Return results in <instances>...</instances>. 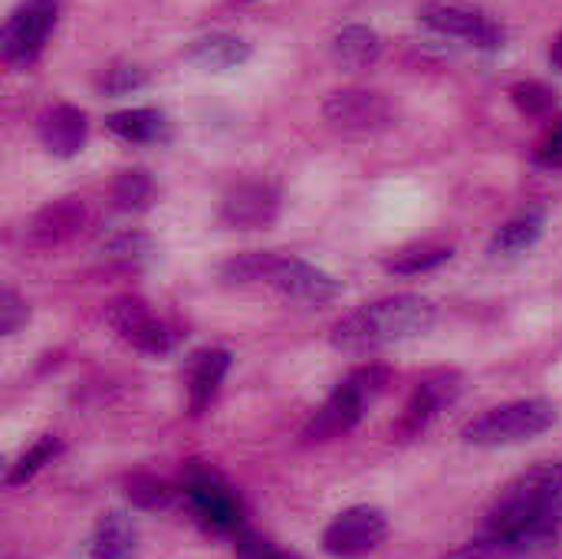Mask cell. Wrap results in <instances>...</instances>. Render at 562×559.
Masks as SVG:
<instances>
[{
  "label": "cell",
  "mask_w": 562,
  "mask_h": 559,
  "mask_svg": "<svg viewBox=\"0 0 562 559\" xmlns=\"http://www.w3.org/2000/svg\"><path fill=\"white\" fill-rule=\"evenodd\" d=\"M431 323H435L431 300H425L418 293H395V297H382L375 303H362L359 310L346 313L333 326L329 343L339 353L366 356V353H379L395 343L415 339V336L428 333Z\"/></svg>",
  "instance_id": "1"
},
{
  "label": "cell",
  "mask_w": 562,
  "mask_h": 559,
  "mask_svg": "<svg viewBox=\"0 0 562 559\" xmlns=\"http://www.w3.org/2000/svg\"><path fill=\"white\" fill-rule=\"evenodd\" d=\"M392 382V372L379 362H366L359 369H352L336 389L333 395L316 409V415L306 422L303 428V445H326L346 432H352L366 409L385 392V385Z\"/></svg>",
  "instance_id": "2"
},
{
  "label": "cell",
  "mask_w": 562,
  "mask_h": 559,
  "mask_svg": "<svg viewBox=\"0 0 562 559\" xmlns=\"http://www.w3.org/2000/svg\"><path fill=\"white\" fill-rule=\"evenodd\" d=\"M178 494L184 497L191 517L201 524V530L214 537H240L244 527V504L240 494L227 484L221 471H214L204 461H188L181 471V488Z\"/></svg>",
  "instance_id": "3"
},
{
  "label": "cell",
  "mask_w": 562,
  "mask_h": 559,
  "mask_svg": "<svg viewBox=\"0 0 562 559\" xmlns=\"http://www.w3.org/2000/svg\"><path fill=\"white\" fill-rule=\"evenodd\" d=\"M557 425V405L547 399H520L497 405L464 425L461 438L474 448H510L547 435Z\"/></svg>",
  "instance_id": "4"
},
{
  "label": "cell",
  "mask_w": 562,
  "mask_h": 559,
  "mask_svg": "<svg viewBox=\"0 0 562 559\" xmlns=\"http://www.w3.org/2000/svg\"><path fill=\"white\" fill-rule=\"evenodd\" d=\"M102 316L125 346H132V349H138L145 356H168L181 343V329L171 326L168 320L155 316V310L138 297L109 300Z\"/></svg>",
  "instance_id": "5"
},
{
  "label": "cell",
  "mask_w": 562,
  "mask_h": 559,
  "mask_svg": "<svg viewBox=\"0 0 562 559\" xmlns=\"http://www.w3.org/2000/svg\"><path fill=\"white\" fill-rule=\"evenodd\" d=\"M56 13H59V0H20L0 30L3 63L13 69L36 63V56L43 53V46L56 26Z\"/></svg>",
  "instance_id": "6"
},
{
  "label": "cell",
  "mask_w": 562,
  "mask_h": 559,
  "mask_svg": "<svg viewBox=\"0 0 562 559\" xmlns=\"http://www.w3.org/2000/svg\"><path fill=\"white\" fill-rule=\"evenodd\" d=\"M389 537V517L379 507L359 504L333 517L323 530V550L336 559H362L375 554Z\"/></svg>",
  "instance_id": "7"
},
{
  "label": "cell",
  "mask_w": 562,
  "mask_h": 559,
  "mask_svg": "<svg viewBox=\"0 0 562 559\" xmlns=\"http://www.w3.org/2000/svg\"><path fill=\"white\" fill-rule=\"evenodd\" d=\"M461 389H464L461 372H454V369H435V372H428V376L415 385V392H412L405 412L398 415L395 435H398L402 441H412V438L425 435L428 425H431L445 409H451V405L458 402Z\"/></svg>",
  "instance_id": "8"
},
{
  "label": "cell",
  "mask_w": 562,
  "mask_h": 559,
  "mask_svg": "<svg viewBox=\"0 0 562 559\" xmlns=\"http://www.w3.org/2000/svg\"><path fill=\"white\" fill-rule=\"evenodd\" d=\"M323 115L333 128L349 135H369L392 125V105L372 89H336L323 102Z\"/></svg>",
  "instance_id": "9"
},
{
  "label": "cell",
  "mask_w": 562,
  "mask_h": 559,
  "mask_svg": "<svg viewBox=\"0 0 562 559\" xmlns=\"http://www.w3.org/2000/svg\"><path fill=\"white\" fill-rule=\"evenodd\" d=\"M267 287L277 290L283 300L303 303V306H323L342 293V283L333 273H326V270H319L300 257H286V254H280Z\"/></svg>",
  "instance_id": "10"
},
{
  "label": "cell",
  "mask_w": 562,
  "mask_h": 559,
  "mask_svg": "<svg viewBox=\"0 0 562 559\" xmlns=\"http://www.w3.org/2000/svg\"><path fill=\"white\" fill-rule=\"evenodd\" d=\"M422 23L441 36H454L464 40L477 49H501L504 46V26L494 23L491 16L468 10V7H454V3H431L422 10Z\"/></svg>",
  "instance_id": "11"
},
{
  "label": "cell",
  "mask_w": 562,
  "mask_h": 559,
  "mask_svg": "<svg viewBox=\"0 0 562 559\" xmlns=\"http://www.w3.org/2000/svg\"><path fill=\"white\" fill-rule=\"evenodd\" d=\"M280 214V191L267 181H244L221 201V221L237 231H260Z\"/></svg>",
  "instance_id": "12"
},
{
  "label": "cell",
  "mask_w": 562,
  "mask_h": 559,
  "mask_svg": "<svg viewBox=\"0 0 562 559\" xmlns=\"http://www.w3.org/2000/svg\"><path fill=\"white\" fill-rule=\"evenodd\" d=\"M36 135L53 158H76L89 135V119L79 105L56 102L36 119Z\"/></svg>",
  "instance_id": "13"
},
{
  "label": "cell",
  "mask_w": 562,
  "mask_h": 559,
  "mask_svg": "<svg viewBox=\"0 0 562 559\" xmlns=\"http://www.w3.org/2000/svg\"><path fill=\"white\" fill-rule=\"evenodd\" d=\"M86 224V204L82 198H59L46 208H40L30 224H26V244L30 247H59L66 241H72L79 234V227Z\"/></svg>",
  "instance_id": "14"
},
{
  "label": "cell",
  "mask_w": 562,
  "mask_h": 559,
  "mask_svg": "<svg viewBox=\"0 0 562 559\" xmlns=\"http://www.w3.org/2000/svg\"><path fill=\"white\" fill-rule=\"evenodd\" d=\"M227 372H231V353L227 349H201L188 359V379L184 382H188V412L191 415H204L214 405Z\"/></svg>",
  "instance_id": "15"
},
{
  "label": "cell",
  "mask_w": 562,
  "mask_h": 559,
  "mask_svg": "<svg viewBox=\"0 0 562 559\" xmlns=\"http://www.w3.org/2000/svg\"><path fill=\"white\" fill-rule=\"evenodd\" d=\"M250 43L234 36V33H207V36H198L191 46H188V59L207 72H224V69H237L250 59Z\"/></svg>",
  "instance_id": "16"
},
{
  "label": "cell",
  "mask_w": 562,
  "mask_h": 559,
  "mask_svg": "<svg viewBox=\"0 0 562 559\" xmlns=\"http://www.w3.org/2000/svg\"><path fill=\"white\" fill-rule=\"evenodd\" d=\"M135 544H138V534H135L132 517L122 511H112L99 517L86 547V559H135Z\"/></svg>",
  "instance_id": "17"
},
{
  "label": "cell",
  "mask_w": 562,
  "mask_h": 559,
  "mask_svg": "<svg viewBox=\"0 0 562 559\" xmlns=\"http://www.w3.org/2000/svg\"><path fill=\"white\" fill-rule=\"evenodd\" d=\"M333 59L342 69H369L382 56V36L366 23H349L333 33Z\"/></svg>",
  "instance_id": "18"
},
{
  "label": "cell",
  "mask_w": 562,
  "mask_h": 559,
  "mask_svg": "<svg viewBox=\"0 0 562 559\" xmlns=\"http://www.w3.org/2000/svg\"><path fill=\"white\" fill-rule=\"evenodd\" d=\"M105 128L112 135H119L122 142H132V145H148V142H158L165 135V112L161 109H151V105H142V109H122V112H112L105 119Z\"/></svg>",
  "instance_id": "19"
},
{
  "label": "cell",
  "mask_w": 562,
  "mask_h": 559,
  "mask_svg": "<svg viewBox=\"0 0 562 559\" xmlns=\"http://www.w3.org/2000/svg\"><path fill=\"white\" fill-rule=\"evenodd\" d=\"M543 224H547V217H543V211H524V214H517V217H510L497 234H494V241H491V254H504V257H514V254H524V250H530L537 241H540V234H543Z\"/></svg>",
  "instance_id": "20"
},
{
  "label": "cell",
  "mask_w": 562,
  "mask_h": 559,
  "mask_svg": "<svg viewBox=\"0 0 562 559\" xmlns=\"http://www.w3.org/2000/svg\"><path fill=\"white\" fill-rule=\"evenodd\" d=\"M155 254V244L148 234L142 231H122V234H112L102 247H99V257L115 267V270H142Z\"/></svg>",
  "instance_id": "21"
},
{
  "label": "cell",
  "mask_w": 562,
  "mask_h": 559,
  "mask_svg": "<svg viewBox=\"0 0 562 559\" xmlns=\"http://www.w3.org/2000/svg\"><path fill=\"white\" fill-rule=\"evenodd\" d=\"M451 254L454 250L451 247H441V244H412V247L395 250L385 260V270L395 273V277H418V273H431L441 264H448Z\"/></svg>",
  "instance_id": "22"
},
{
  "label": "cell",
  "mask_w": 562,
  "mask_h": 559,
  "mask_svg": "<svg viewBox=\"0 0 562 559\" xmlns=\"http://www.w3.org/2000/svg\"><path fill=\"white\" fill-rule=\"evenodd\" d=\"M280 254L270 250H250V254H237L227 264H221V280L231 287H250V283H267L273 267H277Z\"/></svg>",
  "instance_id": "23"
},
{
  "label": "cell",
  "mask_w": 562,
  "mask_h": 559,
  "mask_svg": "<svg viewBox=\"0 0 562 559\" xmlns=\"http://www.w3.org/2000/svg\"><path fill=\"white\" fill-rule=\"evenodd\" d=\"M63 451V441L56 438V435H43V438H36L13 465H10V471H7V478H3V484L7 488H20V484H26L30 478H36L56 455Z\"/></svg>",
  "instance_id": "24"
},
{
  "label": "cell",
  "mask_w": 562,
  "mask_h": 559,
  "mask_svg": "<svg viewBox=\"0 0 562 559\" xmlns=\"http://www.w3.org/2000/svg\"><path fill=\"white\" fill-rule=\"evenodd\" d=\"M155 194V181L148 171L142 168H132V171H122L115 181H112V201L122 208V211H142Z\"/></svg>",
  "instance_id": "25"
},
{
  "label": "cell",
  "mask_w": 562,
  "mask_h": 559,
  "mask_svg": "<svg viewBox=\"0 0 562 559\" xmlns=\"http://www.w3.org/2000/svg\"><path fill=\"white\" fill-rule=\"evenodd\" d=\"M125 488H128V501L142 511H165L171 504V497L178 494L171 484H165L155 474H135V478H128Z\"/></svg>",
  "instance_id": "26"
},
{
  "label": "cell",
  "mask_w": 562,
  "mask_h": 559,
  "mask_svg": "<svg viewBox=\"0 0 562 559\" xmlns=\"http://www.w3.org/2000/svg\"><path fill=\"white\" fill-rule=\"evenodd\" d=\"M510 99H514V105H517L524 115H533V119H540V115H547V112L557 109V92H553L547 82H540V79L517 82V86L510 89Z\"/></svg>",
  "instance_id": "27"
},
{
  "label": "cell",
  "mask_w": 562,
  "mask_h": 559,
  "mask_svg": "<svg viewBox=\"0 0 562 559\" xmlns=\"http://www.w3.org/2000/svg\"><path fill=\"white\" fill-rule=\"evenodd\" d=\"M145 82H148V76H145L142 66H135V63H115V66L105 69L99 89H102L105 96H128V92L142 89Z\"/></svg>",
  "instance_id": "28"
},
{
  "label": "cell",
  "mask_w": 562,
  "mask_h": 559,
  "mask_svg": "<svg viewBox=\"0 0 562 559\" xmlns=\"http://www.w3.org/2000/svg\"><path fill=\"white\" fill-rule=\"evenodd\" d=\"M445 559H510V554H507V547L497 537L481 530L474 540H468L464 547H458L454 554H448Z\"/></svg>",
  "instance_id": "29"
},
{
  "label": "cell",
  "mask_w": 562,
  "mask_h": 559,
  "mask_svg": "<svg viewBox=\"0 0 562 559\" xmlns=\"http://www.w3.org/2000/svg\"><path fill=\"white\" fill-rule=\"evenodd\" d=\"M26 320H30L26 303L7 287V290L0 293V333H3V336H13V333H20V326H26Z\"/></svg>",
  "instance_id": "30"
},
{
  "label": "cell",
  "mask_w": 562,
  "mask_h": 559,
  "mask_svg": "<svg viewBox=\"0 0 562 559\" xmlns=\"http://www.w3.org/2000/svg\"><path fill=\"white\" fill-rule=\"evenodd\" d=\"M537 165L562 171V119L543 135V142L537 145Z\"/></svg>",
  "instance_id": "31"
},
{
  "label": "cell",
  "mask_w": 562,
  "mask_h": 559,
  "mask_svg": "<svg viewBox=\"0 0 562 559\" xmlns=\"http://www.w3.org/2000/svg\"><path fill=\"white\" fill-rule=\"evenodd\" d=\"M550 63L562 72V33L553 40V46H550Z\"/></svg>",
  "instance_id": "32"
},
{
  "label": "cell",
  "mask_w": 562,
  "mask_h": 559,
  "mask_svg": "<svg viewBox=\"0 0 562 559\" xmlns=\"http://www.w3.org/2000/svg\"><path fill=\"white\" fill-rule=\"evenodd\" d=\"M270 559H303L300 554H286V550H277Z\"/></svg>",
  "instance_id": "33"
},
{
  "label": "cell",
  "mask_w": 562,
  "mask_h": 559,
  "mask_svg": "<svg viewBox=\"0 0 562 559\" xmlns=\"http://www.w3.org/2000/svg\"><path fill=\"white\" fill-rule=\"evenodd\" d=\"M553 471H557V481H560V488H562V461L560 465H553Z\"/></svg>",
  "instance_id": "34"
},
{
  "label": "cell",
  "mask_w": 562,
  "mask_h": 559,
  "mask_svg": "<svg viewBox=\"0 0 562 559\" xmlns=\"http://www.w3.org/2000/svg\"><path fill=\"white\" fill-rule=\"evenodd\" d=\"M237 3H257V0H237Z\"/></svg>",
  "instance_id": "35"
}]
</instances>
